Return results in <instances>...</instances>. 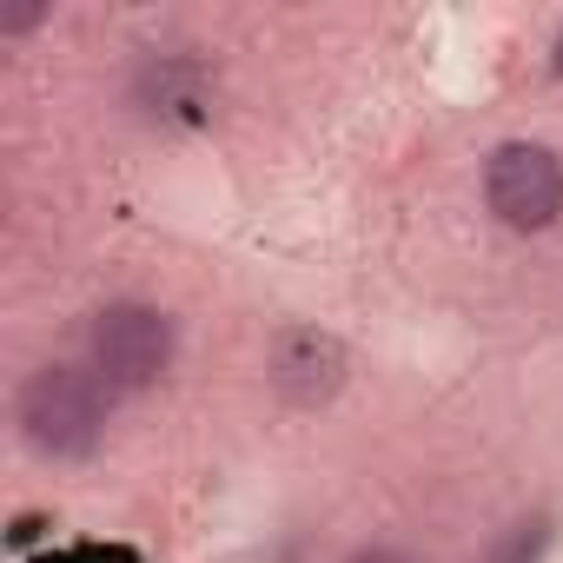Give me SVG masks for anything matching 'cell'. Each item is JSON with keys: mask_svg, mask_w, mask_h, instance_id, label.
<instances>
[{"mask_svg": "<svg viewBox=\"0 0 563 563\" xmlns=\"http://www.w3.org/2000/svg\"><path fill=\"white\" fill-rule=\"evenodd\" d=\"M14 424H21L34 457H54V464L93 457L100 438H107V385H100V372H80V365L27 372V385L14 398Z\"/></svg>", "mask_w": 563, "mask_h": 563, "instance_id": "obj_1", "label": "cell"}, {"mask_svg": "<svg viewBox=\"0 0 563 563\" xmlns=\"http://www.w3.org/2000/svg\"><path fill=\"white\" fill-rule=\"evenodd\" d=\"M173 352H179V332L146 299H113L87 325V358H93V372H100L107 391H146V385H159L173 372Z\"/></svg>", "mask_w": 563, "mask_h": 563, "instance_id": "obj_2", "label": "cell"}, {"mask_svg": "<svg viewBox=\"0 0 563 563\" xmlns=\"http://www.w3.org/2000/svg\"><path fill=\"white\" fill-rule=\"evenodd\" d=\"M484 206L510 232H543L563 219V159L537 140H504L484 159Z\"/></svg>", "mask_w": 563, "mask_h": 563, "instance_id": "obj_3", "label": "cell"}, {"mask_svg": "<svg viewBox=\"0 0 563 563\" xmlns=\"http://www.w3.org/2000/svg\"><path fill=\"white\" fill-rule=\"evenodd\" d=\"M345 372H352V352L325 325H278L272 345H265V378H272V391L286 398L292 411L332 405L345 391Z\"/></svg>", "mask_w": 563, "mask_h": 563, "instance_id": "obj_4", "label": "cell"}, {"mask_svg": "<svg viewBox=\"0 0 563 563\" xmlns=\"http://www.w3.org/2000/svg\"><path fill=\"white\" fill-rule=\"evenodd\" d=\"M146 100H153V113H186V120H199L206 113V74L192 67V60H153L146 67Z\"/></svg>", "mask_w": 563, "mask_h": 563, "instance_id": "obj_5", "label": "cell"}, {"mask_svg": "<svg viewBox=\"0 0 563 563\" xmlns=\"http://www.w3.org/2000/svg\"><path fill=\"white\" fill-rule=\"evenodd\" d=\"M550 543H556V523L537 510V517H517L510 530H497V537H490V550H484L477 563H543V556H550Z\"/></svg>", "mask_w": 563, "mask_h": 563, "instance_id": "obj_6", "label": "cell"}, {"mask_svg": "<svg viewBox=\"0 0 563 563\" xmlns=\"http://www.w3.org/2000/svg\"><path fill=\"white\" fill-rule=\"evenodd\" d=\"M47 21V0H0V34H27Z\"/></svg>", "mask_w": 563, "mask_h": 563, "instance_id": "obj_7", "label": "cell"}, {"mask_svg": "<svg viewBox=\"0 0 563 563\" xmlns=\"http://www.w3.org/2000/svg\"><path fill=\"white\" fill-rule=\"evenodd\" d=\"M345 563H418L411 550H391V543H365V550H352Z\"/></svg>", "mask_w": 563, "mask_h": 563, "instance_id": "obj_8", "label": "cell"}, {"mask_svg": "<svg viewBox=\"0 0 563 563\" xmlns=\"http://www.w3.org/2000/svg\"><path fill=\"white\" fill-rule=\"evenodd\" d=\"M41 537H47V517H21V523L8 530V543H14V550H27V543H41Z\"/></svg>", "mask_w": 563, "mask_h": 563, "instance_id": "obj_9", "label": "cell"}, {"mask_svg": "<svg viewBox=\"0 0 563 563\" xmlns=\"http://www.w3.org/2000/svg\"><path fill=\"white\" fill-rule=\"evenodd\" d=\"M550 74H563V34H556V47H550Z\"/></svg>", "mask_w": 563, "mask_h": 563, "instance_id": "obj_10", "label": "cell"}]
</instances>
